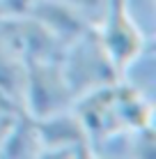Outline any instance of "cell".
Here are the masks:
<instances>
[{"label":"cell","mask_w":156,"mask_h":159,"mask_svg":"<svg viewBox=\"0 0 156 159\" xmlns=\"http://www.w3.org/2000/svg\"><path fill=\"white\" fill-rule=\"evenodd\" d=\"M19 116L21 113H0V150H2V143H5V136H7L9 127L14 125V120Z\"/></svg>","instance_id":"8fae6325"},{"label":"cell","mask_w":156,"mask_h":159,"mask_svg":"<svg viewBox=\"0 0 156 159\" xmlns=\"http://www.w3.org/2000/svg\"><path fill=\"white\" fill-rule=\"evenodd\" d=\"M74 104H76V97L57 60L28 62L23 88V113H28L35 120H41L74 108Z\"/></svg>","instance_id":"3957f363"},{"label":"cell","mask_w":156,"mask_h":159,"mask_svg":"<svg viewBox=\"0 0 156 159\" xmlns=\"http://www.w3.org/2000/svg\"><path fill=\"white\" fill-rule=\"evenodd\" d=\"M57 62L76 99L120 79V69L101 44L96 30H85L74 42H69Z\"/></svg>","instance_id":"7a4b0ae2"},{"label":"cell","mask_w":156,"mask_h":159,"mask_svg":"<svg viewBox=\"0 0 156 159\" xmlns=\"http://www.w3.org/2000/svg\"><path fill=\"white\" fill-rule=\"evenodd\" d=\"M35 21H39L44 28L62 44V48L69 42H74L78 35H83L85 30H92L74 14V9L69 5H64L62 0H35L28 12Z\"/></svg>","instance_id":"8992f818"},{"label":"cell","mask_w":156,"mask_h":159,"mask_svg":"<svg viewBox=\"0 0 156 159\" xmlns=\"http://www.w3.org/2000/svg\"><path fill=\"white\" fill-rule=\"evenodd\" d=\"M101 44L106 46L108 56L112 58V62L117 65V69H122L131 58H136L147 44H156V42H147L140 32L136 30V25L126 19V14L122 12L120 0H115L110 7L108 16L101 21V25L96 28Z\"/></svg>","instance_id":"5b68a950"},{"label":"cell","mask_w":156,"mask_h":159,"mask_svg":"<svg viewBox=\"0 0 156 159\" xmlns=\"http://www.w3.org/2000/svg\"><path fill=\"white\" fill-rule=\"evenodd\" d=\"M120 81L138 95L156 99V44H147L136 58L120 69Z\"/></svg>","instance_id":"ba28073f"},{"label":"cell","mask_w":156,"mask_h":159,"mask_svg":"<svg viewBox=\"0 0 156 159\" xmlns=\"http://www.w3.org/2000/svg\"><path fill=\"white\" fill-rule=\"evenodd\" d=\"M41 136V159H83L92 157L90 136L74 108L37 120Z\"/></svg>","instance_id":"277c9868"},{"label":"cell","mask_w":156,"mask_h":159,"mask_svg":"<svg viewBox=\"0 0 156 159\" xmlns=\"http://www.w3.org/2000/svg\"><path fill=\"white\" fill-rule=\"evenodd\" d=\"M122 12L147 42H156V0H120Z\"/></svg>","instance_id":"9c48e42d"},{"label":"cell","mask_w":156,"mask_h":159,"mask_svg":"<svg viewBox=\"0 0 156 159\" xmlns=\"http://www.w3.org/2000/svg\"><path fill=\"white\" fill-rule=\"evenodd\" d=\"M0 157L5 159H41V136L37 120L21 113L5 136Z\"/></svg>","instance_id":"52a82bcc"},{"label":"cell","mask_w":156,"mask_h":159,"mask_svg":"<svg viewBox=\"0 0 156 159\" xmlns=\"http://www.w3.org/2000/svg\"><path fill=\"white\" fill-rule=\"evenodd\" d=\"M62 2L69 5V7L74 9V14H76L87 28L96 30L101 25V21L108 16L115 0H62Z\"/></svg>","instance_id":"30bf717a"},{"label":"cell","mask_w":156,"mask_h":159,"mask_svg":"<svg viewBox=\"0 0 156 159\" xmlns=\"http://www.w3.org/2000/svg\"><path fill=\"white\" fill-rule=\"evenodd\" d=\"M74 111L87 131L90 143L120 131L154 127V102L138 95L120 79L78 97Z\"/></svg>","instance_id":"6da1fadb"}]
</instances>
